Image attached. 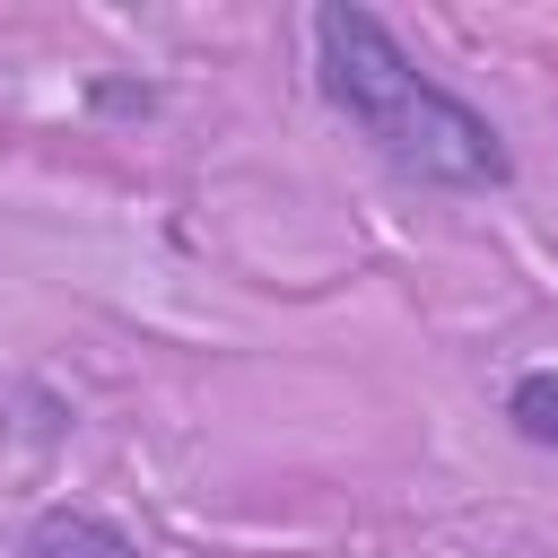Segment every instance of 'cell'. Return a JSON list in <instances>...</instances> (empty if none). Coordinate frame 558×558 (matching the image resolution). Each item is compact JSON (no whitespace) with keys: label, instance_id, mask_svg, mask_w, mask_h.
<instances>
[{"label":"cell","instance_id":"1","mask_svg":"<svg viewBox=\"0 0 558 558\" xmlns=\"http://www.w3.org/2000/svg\"><path fill=\"white\" fill-rule=\"evenodd\" d=\"M305 70L323 113L410 192H506L514 183V140L497 131L488 105H471L462 87H445L384 9L366 0H314L305 9Z\"/></svg>","mask_w":558,"mask_h":558},{"label":"cell","instance_id":"3","mask_svg":"<svg viewBox=\"0 0 558 558\" xmlns=\"http://www.w3.org/2000/svg\"><path fill=\"white\" fill-rule=\"evenodd\" d=\"M506 427L532 445V453H558V366H523V375H506Z\"/></svg>","mask_w":558,"mask_h":558},{"label":"cell","instance_id":"4","mask_svg":"<svg viewBox=\"0 0 558 558\" xmlns=\"http://www.w3.org/2000/svg\"><path fill=\"white\" fill-rule=\"evenodd\" d=\"M78 105L87 113H113V122H140V113H157V87L148 78H87Z\"/></svg>","mask_w":558,"mask_h":558},{"label":"cell","instance_id":"2","mask_svg":"<svg viewBox=\"0 0 558 558\" xmlns=\"http://www.w3.org/2000/svg\"><path fill=\"white\" fill-rule=\"evenodd\" d=\"M17 558H148V541L105 514V506H78V497H52L17 523Z\"/></svg>","mask_w":558,"mask_h":558}]
</instances>
